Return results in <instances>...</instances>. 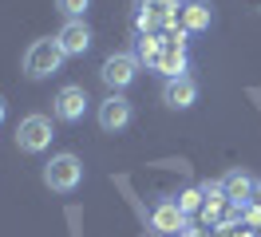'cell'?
I'll use <instances>...</instances> for the list:
<instances>
[{
    "label": "cell",
    "instance_id": "6da1fadb",
    "mask_svg": "<svg viewBox=\"0 0 261 237\" xmlns=\"http://www.w3.org/2000/svg\"><path fill=\"white\" fill-rule=\"evenodd\" d=\"M64 47L56 36H44V40H32L28 51H24V75L28 79H48L60 71V63H64Z\"/></svg>",
    "mask_w": 261,
    "mask_h": 237
},
{
    "label": "cell",
    "instance_id": "7a4b0ae2",
    "mask_svg": "<svg viewBox=\"0 0 261 237\" xmlns=\"http://www.w3.org/2000/svg\"><path fill=\"white\" fill-rule=\"evenodd\" d=\"M83 182V162L75 154H51V162H44V186L56 194H71Z\"/></svg>",
    "mask_w": 261,
    "mask_h": 237
},
{
    "label": "cell",
    "instance_id": "3957f363",
    "mask_svg": "<svg viewBox=\"0 0 261 237\" xmlns=\"http://www.w3.org/2000/svg\"><path fill=\"white\" fill-rule=\"evenodd\" d=\"M56 139V130H51V119L48 115H24L16 126V146L24 154H44Z\"/></svg>",
    "mask_w": 261,
    "mask_h": 237
},
{
    "label": "cell",
    "instance_id": "277c9868",
    "mask_svg": "<svg viewBox=\"0 0 261 237\" xmlns=\"http://www.w3.org/2000/svg\"><path fill=\"white\" fill-rule=\"evenodd\" d=\"M186 32H166L163 36V51H159V60H154V67L150 71H163V79H178V75H186Z\"/></svg>",
    "mask_w": 261,
    "mask_h": 237
},
{
    "label": "cell",
    "instance_id": "5b68a950",
    "mask_svg": "<svg viewBox=\"0 0 261 237\" xmlns=\"http://www.w3.org/2000/svg\"><path fill=\"white\" fill-rule=\"evenodd\" d=\"M135 75H139V56H135V51H111V56L103 60V67H99V79L111 87V95L130 87Z\"/></svg>",
    "mask_w": 261,
    "mask_h": 237
},
{
    "label": "cell",
    "instance_id": "8992f818",
    "mask_svg": "<svg viewBox=\"0 0 261 237\" xmlns=\"http://www.w3.org/2000/svg\"><path fill=\"white\" fill-rule=\"evenodd\" d=\"M178 0H139V32H159L178 24Z\"/></svg>",
    "mask_w": 261,
    "mask_h": 237
},
{
    "label": "cell",
    "instance_id": "52a82bcc",
    "mask_svg": "<svg viewBox=\"0 0 261 237\" xmlns=\"http://www.w3.org/2000/svg\"><path fill=\"white\" fill-rule=\"evenodd\" d=\"M87 91H83L80 83H67V87H60L56 91V99H51V115L60 119V123H80L83 115H87Z\"/></svg>",
    "mask_w": 261,
    "mask_h": 237
},
{
    "label": "cell",
    "instance_id": "ba28073f",
    "mask_svg": "<svg viewBox=\"0 0 261 237\" xmlns=\"http://www.w3.org/2000/svg\"><path fill=\"white\" fill-rule=\"evenodd\" d=\"M99 126L107 130V135H119V130H127L130 119H135V107H130V99H123V95H107L103 103H99Z\"/></svg>",
    "mask_w": 261,
    "mask_h": 237
},
{
    "label": "cell",
    "instance_id": "9c48e42d",
    "mask_svg": "<svg viewBox=\"0 0 261 237\" xmlns=\"http://www.w3.org/2000/svg\"><path fill=\"white\" fill-rule=\"evenodd\" d=\"M150 225H154V233H163V237H186V214L174 202L154 205L150 209Z\"/></svg>",
    "mask_w": 261,
    "mask_h": 237
},
{
    "label": "cell",
    "instance_id": "30bf717a",
    "mask_svg": "<svg viewBox=\"0 0 261 237\" xmlns=\"http://www.w3.org/2000/svg\"><path fill=\"white\" fill-rule=\"evenodd\" d=\"M163 103L170 111H186L198 103V83L190 75H178V79H166L163 83Z\"/></svg>",
    "mask_w": 261,
    "mask_h": 237
},
{
    "label": "cell",
    "instance_id": "8fae6325",
    "mask_svg": "<svg viewBox=\"0 0 261 237\" xmlns=\"http://www.w3.org/2000/svg\"><path fill=\"white\" fill-rule=\"evenodd\" d=\"M233 209H242V205H233V202L226 198L222 182H210V186H202V218H206V221H226Z\"/></svg>",
    "mask_w": 261,
    "mask_h": 237
},
{
    "label": "cell",
    "instance_id": "7c38bea8",
    "mask_svg": "<svg viewBox=\"0 0 261 237\" xmlns=\"http://www.w3.org/2000/svg\"><path fill=\"white\" fill-rule=\"evenodd\" d=\"M210 24H214L210 0H182V8H178V28L182 32H206Z\"/></svg>",
    "mask_w": 261,
    "mask_h": 237
},
{
    "label": "cell",
    "instance_id": "4fadbf2b",
    "mask_svg": "<svg viewBox=\"0 0 261 237\" xmlns=\"http://www.w3.org/2000/svg\"><path fill=\"white\" fill-rule=\"evenodd\" d=\"M56 40L64 47V56H83V51L91 47V28H87L83 20H67L64 28L56 32Z\"/></svg>",
    "mask_w": 261,
    "mask_h": 237
},
{
    "label": "cell",
    "instance_id": "5bb4252c",
    "mask_svg": "<svg viewBox=\"0 0 261 237\" xmlns=\"http://www.w3.org/2000/svg\"><path fill=\"white\" fill-rule=\"evenodd\" d=\"M253 186H257V178H249L245 170H229L226 178H222V190H226V198L233 205H245V202H249Z\"/></svg>",
    "mask_w": 261,
    "mask_h": 237
},
{
    "label": "cell",
    "instance_id": "9a60e30c",
    "mask_svg": "<svg viewBox=\"0 0 261 237\" xmlns=\"http://www.w3.org/2000/svg\"><path fill=\"white\" fill-rule=\"evenodd\" d=\"M159 51H163V32H139V63H147V67H154V60H159Z\"/></svg>",
    "mask_w": 261,
    "mask_h": 237
},
{
    "label": "cell",
    "instance_id": "2e32d148",
    "mask_svg": "<svg viewBox=\"0 0 261 237\" xmlns=\"http://www.w3.org/2000/svg\"><path fill=\"white\" fill-rule=\"evenodd\" d=\"M174 205H178L182 214H194V209H202V186H198V190H182L178 198H174Z\"/></svg>",
    "mask_w": 261,
    "mask_h": 237
},
{
    "label": "cell",
    "instance_id": "e0dca14e",
    "mask_svg": "<svg viewBox=\"0 0 261 237\" xmlns=\"http://www.w3.org/2000/svg\"><path fill=\"white\" fill-rule=\"evenodd\" d=\"M56 8H60L67 20H83V12L91 8V0H56Z\"/></svg>",
    "mask_w": 261,
    "mask_h": 237
},
{
    "label": "cell",
    "instance_id": "ac0fdd59",
    "mask_svg": "<svg viewBox=\"0 0 261 237\" xmlns=\"http://www.w3.org/2000/svg\"><path fill=\"white\" fill-rule=\"evenodd\" d=\"M245 205H253V209H261V182L253 186V194H249V202H245Z\"/></svg>",
    "mask_w": 261,
    "mask_h": 237
},
{
    "label": "cell",
    "instance_id": "d6986e66",
    "mask_svg": "<svg viewBox=\"0 0 261 237\" xmlns=\"http://www.w3.org/2000/svg\"><path fill=\"white\" fill-rule=\"evenodd\" d=\"M0 123H4V95H0Z\"/></svg>",
    "mask_w": 261,
    "mask_h": 237
}]
</instances>
